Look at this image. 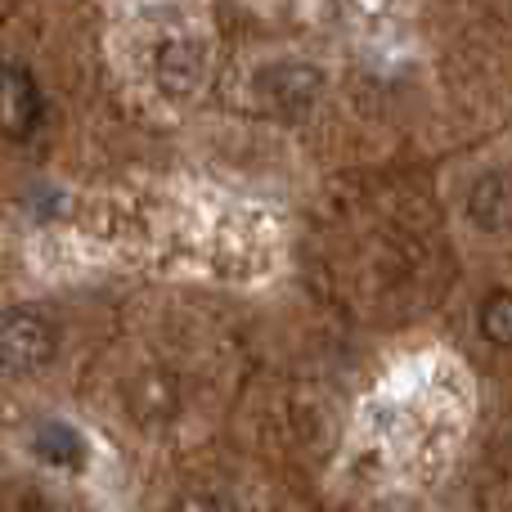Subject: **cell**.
I'll use <instances>...</instances> for the list:
<instances>
[{
    "mask_svg": "<svg viewBox=\"0 0 512 512\" xmlns=\"http://www.w3.org/2000/svg\"><path fill=\"white\" fill-rule=\"evenodd\" d=\"M0 346H5V369L9 373H36L54 360L59 333L41 310H9L0 324Z\"/></svg>",
    "mask_w": 512,
    "mask_h": 512,
    "instance_id": "cell-1",
    "label": "cell"
},
{
    "mask_svg": "<svg viewBox=\"0 0 512 512\" xmlns=\"http://www.w3.org/2000/svg\"><path fill=\"white\" fill-rule=\"evenodd\" d=\"M41 122V90L23 68H5V131L14 140L36 131Z\"/></svg>",
    "mask_w": 512,
    "mask_h": 512,
    "instance_id": "cell-2",
    "label": "cell"
},
{
    "mask_svg": "<svg viewBox=\"0 0 512 512\" xmlns=\"http://www.w3.org/2000/svg\"><path fill=\"white\" fill-rule=\"evenodd\" d=\"M481 328L490 342H512V292H495L481 306Z\"/></svg>",
    "mask_w": 512,
    "mask_h": 512,
    "instance_id": "cell-3",
    "label": "cell"
},
{
    "mask_svg": "<svg viewBox=\"0 0 512 512\" xmlns=\"http://www.w3.org/2000/svg\"><path fill=\"white\" fill-rule=\"evenodd\" d=\"M36 450H41L50 463H77V459H68V450H81V441H77V432L50 423V427H41V432H36Z\"/></svg>",
    "mask_w": 512,
    "mask_h": 512,
    "instance_id": "cell-4",
    "label": "cell"
}]
</instances>
